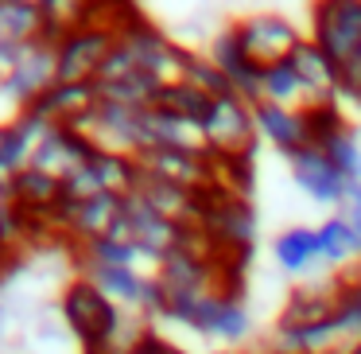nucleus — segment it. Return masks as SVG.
Here are the masks:
<instances>
[{"label":"nucleus","instance_id":"f257e3e1","mask_svg":"<svg viewBox=\"0 0 361 354\" xmlns=\"http://www.w3.org/2000/svg\"><path fill=\"white\" fill-rule=\"evenodd\" d=\"M59 312H63L66 331L78 338L86 354H105V343H109L113 331L125 319V307H117L94 281H86V276H74V281L66 284L63 300H59Z\"/></svg>","mask_w":361,"mask_h":354},{"label":"nucleus","instance_id":"f03ea898","mask_svg":"<svg viewBox=\"0 0 361 354\" xmlns=\"http://www.w3.org/2000/svg\"><path fill=\"white\" fill-rule=\"evenodd\" d=\"M237 32V43H241L245 59L252 66H272V63H283L291 59V51L307 40L288 16L280 12H252V16H241L233 24Z\"/></svg>","mask_w":361,"mask_h":354},{"label":"nucleus","instance_id":"7ed1b4c3","mask_svg":"<svg viewBox=\"0 0 361 354\" xmlns=\"http://www.w3.org/2000/svg\"><path fill=\"white\" fill-rule=\"evenodd\" d=\"M206 144H210L214 156H252L257 152V117H252V105L241 102L237 94L214 98L210 113L202 121Z\"/></svg>","mask_w":361,"mask_h":354},{"label":"nucleus","instance_id":"20e7f679","mask_svg":"<svg viewBox=\"0 0 361 354\" xmlns=\"http://www.w3.org/2000/svg\"><path fill=\"white\" fill-rule=\"evenodd\" d=\"M311 40L345 66L361 47V0H326L311 8Z\"/></svg>","mask_w":361,"mask_h":354},{"label":"nucleus","instance_id":"39448f33","mask_svg":"<svg viewBox=\"0 0 361 354\" xmlns=\"http://www.w3.org/2000/svg\"><path fill=\"white\" fill-rule=\"evenodd\" d=\"M55 82H59V51H55V43L35 40V43H24L16 71L0 82V90H4V98H8L16 110H32V105L39 102Z\"/></svg>","mask_w":361,"mask_h":354},{"label":"nucleus","instance_id":"423d86ee","mask_svg":"<svg viewBox=\"0 0 361 354\" xmlns=\"http://www.w3.org/2000/svg\"><path fill=\"white\" fill-rule=\"evenodd\" d=\"M117 35L109 28H78L71 32L63 43H59V82H97V71H102L105 55L113 51Z\"/></svg>","mask_w":361,"mask_h":354},{"label":"nucleus","instance_id":"0eeeda50","mask_svg":"<svg viewBox=\"0 0 361 354\" xmlns=\"http://www.w3.org/2000/svg\"><path fill=\"white\" fill-rule=\"evenodd\" d=\"M288 172H291L295 187L303 191L307 199H314V203H322V206H334V211H342L345 187H350V183L338 175V167L330 164V156L319 148V144H307V148L291 152V156H288Z\"/></svg>","mask_w":361,"mask_h":354},{"label":"nucleus","instance_id":"6e6552de","mask_svg":"<svg viewBox=\"0 0 361 354\" xmlns=\"http://www.w3.org/2000/svg\"><path fill=\"white\" fill-rule=\"evenodd\" d=\"M288 63L295 66V74H299V82H303L311 105L342 102V66H338L334 59H330L326 51H322L319 43L311 40V35H307V40L299 43L295 51H291ZM311 105H307V110H311Z\"/></svg>","mask_w":361,"mask_h":354},{"label":"nucleus","instance_id":"1a4fd4ad","mask_svg":"<svg viewBox=\"0 0 361 354\" xmlns=\"http://www.w3.org/2000/svg\"><path fill=\"white\" fill-rule=\"evenodd\" d=\"M136 195H140L159 218L179 222V226H202L206 206H210V195H198V191L175 187V183H164V179H152V175H140Z\"/></svg>","mask_w":361,"mask_h":354},{"label":"nucleus","instance_id":"9d476101","mask_svg":"<svg viewBox=\"0 0 361 354\" xmlns=\"http://www.w3.org/2000/svg\"><path fill=\"white\" fill-rule=\"evenodd\" d=\"M90 160H94V144H90L86 136H78L74 129L55 125V129H51V136L43 141V148L35 152L32 167L63 183L66 175H74L78 167H86Z\"/></svg>","mask_w":361,"mask_h":354},{"label":"nucleus","instance_id":"9b49d317","mask_svg":"<svg viewBox=\"0 0 361 354\" xmlns=\"http://www.w3.org/2000/svg\"><path fill=\"white\" fill-rule=\"evenodd\" d=\"M252 117H257V136L268 141L276 152H283V156H291V152H299V148L311 144L303 110H288V105L260 102V105H252Z\"/></svg>","mask_w":361,"mask_h":354},{"label":"nucleus","instance_id":"f8f14e48","mask_svg":"<svg viewBox=\"0 0 361 354\" xmlns=\"http://www.w3.org/2000/svg\"><path fill=\"white\" fill-rule=\"evenodd\" d=\"M97 102H102V98H97L94 82H55V86H51L47 94L32 105V110L43 113L51 125L71 129V125H78L86 113H94Z\"/></svg>","mask_w":361,"mask_h":354},{"label":"nucleus","instance_id":"ddd939ff","mask_svg":"<svg viewBox=\"0 0 361 354\" xmlns=\"http://www.w3.org/2000/svg\"><path fill=\"white\" fill-rule=\"evenodd\" d=\"M314 245H319V265L330 269V273L350 265V261H361V237L353 234V226L342 214H334L322 226H314Z\"/></svg>","mask_w":361,"mask_h":354},{"label":"nucleus","instance_id":"4468645a","mask_svg":"<svg viewBox=\"0 0 361 354\" xmlns=\"http://www.w3.org/2000/svg\"><path fill=\"white\" fill-rule=\"evenodd\" d=\"M43 35V8L35 0H0V47H24Z\"/></svg>","mask_w":361,"mask_h":354},{"label":"nucleus","instance_id":"2eb2a0df","mask_svg":"<svg viewBox=\"0 0 361 354\" xmlns=\"http://www.w3.org/2000/svg\"><path fill=\"white\" fill-rule=\"evenodd\" d=\"M12 199H16L20 211L43 218V214L59 211V203H63V183L43 175V172H35V167H24V172L16 175V183H12Z\"/></svg>","mask_w":361,"mask_h":354},{"label":"nucleus","instance_id":"dca6fc26","mask_svg":"<svg viewBox=\"0 0 361 354\" xmlns=\"http://www.w3.org/2000/svg\"><path fill=\"white\" fill-rule=\"evenodd\" d=\"M272 257L276 265L288 276H307L314 265H319V245H314V230L311 226H291L283 230L272 242Z\"/></svg>","mask_w":361,"mask_h":354},{"label":"nucleus","instance_id":"f3484780","mask_svg":"<svg viewBox=\"0 0 361 354\" xmlns=\"http://www.w3.org/2000/svg\"><path fill=\"white\" fill-rule=\"evenodd\" d=\"M82 276L94 281L113 304L128 307V312H136L140 292H144V281H148V273H136V269H109V265H82Z\"/></svg>","mask_w":361,"mask_h":354},{"label":"nucleus","instance_id":"a211bd4d","mask_svg":"<svg viewBox=\"0 0 361 354\" xmlns=\"http://www.w3.org/2000/svg\"><path fill=\"white\" fill-rule=\"evenodd\" d=\"M260 102L288 105V110H307V105H311L303 82H299L295 66H291L288 59H283V63H272V66H260Z\"/></svg>","mask_w":361,"mask_h":354},{"label":"nucleus","instance_id":"6ab92c4d","mask_svg":"<svg viewBox=\"0 0 361 354\" xmlns=\"http://www.w3.org/2000/svg\"><path fill=\"white\" fill-rule=\"evenodd\" d=\"M90 167H94V175L102 179L105 195H133L136 183H140V164H136V156H121V152H94V160H90Z\"/></svg>","mask_w":361,"mask_h":354},{"label":"nucleus","instance_id":"aec40b11","mask_svg":"<svg viewBox=\"0 0 361 354\" xmlns=\"http://www.w3.org/2000/svg\"><path fill=\"white\" fill-rule=\"evenodd\" d=\"M322 152L330 156V164L338 167V175H342L345 183H361V136L357 129H342L338 136H330L326 144H322Z\"/></svg>","mask_w":361,"mask_h":354},{"label":"nucleus","instance_id":"412c9836","mask_svg":"<svg viewBox=\"0 0 361 354\" xmlns=\"http://www.w3.org/2000/svg\"><path fill=\"white\" fill-rule=\"evenodd\" d=\"M210 102H214V98L198 94V90L187 86V82L159 90V98H156L159 110H171V113H179V117H187V121H198V125H202L206 113H210Z\"/></svg>","mask_w":361,"mask_h":354},{"label":"nucleus","instance_id":"4be33fe9","mask_svg":"<svg viewBox=\"0 0 361 354\" xmlns=\"http://www.w3.org/2000/svg\"><path fill=\"white\" fill-rule=\"evenodd\" d=\"M183 82H187V86H195L198 94H206V98H226V94H229V78L202 55V51H190Z\"/></svg>","mask_w":361,"mask_h":354},{"label":"nucleus","instance_id":"5701e85b","mask_svg":"<svg viewBox=\"0 0 361 354\" xmlns=\"http://www.w3.org/2000/svg\"><path fill=\"white\" fill-rule=\"evenodd\" d=\"M249 331H252V319H249V307H245L241 292H229V296L221 300L218 331H214V338H221V343H241Z\"/></svg>","mask_w":361,"mask_h":354},{"label":"nucleus","instance_id":"b1692460","mask_svg":"<svg viewBox=\"0 0 361 354\" xmlns=\"http://www.w3.org/2000/svg\"><path fill=\"white\" fill-rule=\"evenodd\" d=\"M202 55L210 59V63L218 66V71L226 74V78H229V74H233L241 63H249V59H245V51H241V43H237L233 24H229V28H218V32H214V40L206 43Z\"/></svg>","mask_w":361,"mask_h":354},{"label":"nucleus","instance_id":"393cba45","mask_svg":"<svg viewBox=\"0 0 361 354\" xmlns=\"http://www.w3.org/2000/svg\"><path fill=\"white\" fill-rule=\"evenodd\" d=\"M97 195H105V187H102V179L94 175L90 164L63 179V203H90V199H97Z\"/></svg>","mask_w":361,"mask_h":354},{"label":"nucleus","instance_id":"a878e982","mask_svg":"<svg viewBox=\"0 0 361 354\" xmlns=\"http://www.w3.org/2000/svg\"><path fill=\"white\" fill-rule=\"evenodd\" d=\"M342 218H361V183H350L345 187V203H342Z\"/></svg>","mask_w":361,"mask_h":354},{"label":"nucleus","instance_id":"bb28decb","mask_svg":"<svg viewBox=\"0 0 361 354\" xmlns=\"http://www.w3.org/2000/svg\"><path fill=\"white\" fill-rule=\"evenodd\" d=\"M342 102H345V105H350V110L361 117V86H345V90H342Z\"/></svg>","mask_w":361,"mask_h":354},{"label":"nucleus","instance_id":"cd10ccee","mask_svg":"<svg viewBox=\"0 0 361 354\" xmlns=\"http://www.w3.org/2000/svg\"><path fill=\"white\" fill-rule=\"evenodd\" d=\"M8 211H16V199H12L8 187H0V214H8Z\"/></svg>","mask_w":361,"mask_h":354},{"label":"nucleus","instance_id":"c85d7f7f","mask_svg":"<svg viewBox=\"0 0 361 354\" xmlns=\"http://www.w3.org/2000/svg\"><path fill=\"white\" fill-rule=\"evenodd\" d=\"M175 354H187V350H175Z\"/></svg>","mask_w":361,"mask_h":354},{"label":"nucleus","instance_id":"c756f323","mask_svg":"<svg viewBox=\"0 0 361 354\" xmlns=\"http://www.w3.org/2000/svg\"><path fill=\"white\" fill-rule=\"evenodd\" d=\"M221 354H233V350H221Z\"/></svg>","mask_w":361,"mask_h":354},{"label":"nucleus","instance_id":"7c9ffc66","mask_svg":"<svg viewBox=\"0 0 361 354\" xmlns=\"http://www.w3.org/2000/svg\"><path fill=\"white\" fill-rule=\"evenodd\" d=\"M257 354H268V350H257Z\"/></svg>","mask_w":361,"mask_h":354}]
</instances>
